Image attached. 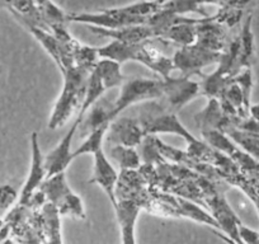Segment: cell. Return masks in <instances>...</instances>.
I'll list each match as a JSON object with an SVG mask.
<instances>
[{
	"label": "cell",
	"mask_w": 259,
	"mask_h": 244,
	"mask_svg": "<svg viewBox=\"0 0 259 244\" xmlns=\"http://www.w3.org/2000/svg\"><path fill=\"white\" fill-rule=\"evenodd\" d=\"M176 113L177 112L163 104H159L155 99H153V102H149L141 107L138 119L145 135L158 133L176 134L188 143L187 151L189 156L202 161H215V150L194 138L178 121Z\"/></svg>",
	"instance_id": "cell-1"
},
{
	"label": "cell",
	"mask_w": 259,
	"mask_h": 244,
	"mask_svg": "<svg viewBox=\"0 0 259 244\" xmlns=\"http://www.w3.org/2000/svg\"><path fill=\"white\" fill-rule=\"evenodd\" d=\"M92 70L93 69L74 65L62 71L64 87L49 121L50 130H56L64 126L73 113L80 109Z\"/></svg>",
	"instance_id": "cell-2"
},
{
	"label": "cell",
	"mask_w": 259,
	"mask_h": 244,
	"mask_svg": "<svg viewBox=\"0 0 259 244\" xmlns=\"http://www.w3.org/2000/svg\"><path fill=\"white\" fill-rule=\"evenodd\" d=\"M68 21L109 29L139 26L148 22L143 17V6L140 2L121 7V8L103 9L98 13L68 14Z\"/></svg>",
	"instance_id": "cell-3"
},
{
	"label": "cell",
	"mask_w": 259,
	"mask_h": 244,
	"mask_svg": "<svg viewBox=\"0 0 259 244\" xmlns=\"http://www.w3.org/2000/svg\"><path fill=\"white\" fill-rule=\"evenodd\" d=\"M163 98L161 80L145 78L124 79L121 92L116 101L112 103L111 118L113 121L122 111L141 101H153Z\"/></svg>",
	"instance_id": "cell-4"
},
{
	"label": "cell",
	"mask_w": 259,
	"mask_h": 244,
	"mask_svg": "<svg viewBox=\"0 0 259 244\" xmlns=\"http://www.w3.org/2000/svg\"><path fill=\"white\" fill-rule=\"evenodd\" d=\"M220 51H213L207 49L202 45L194 42L188 46H182L176 52L173 57L174 69L182 70L183 75H193V74H201V69L210 64L219 63L221 59Z\"/></svg>",
	"instance_id": "cell-5"
},
{
	"label": "cell",
	"mask_w": 259,
	"mask_h": 244,
	"mask_svg": "<svg viewBox=\"0 0 259 244\" xmlns=\"http://www.w3.org/2000/svg\"><path fill=\"white\" fill-rule=\"evenodd\" d=\"M163 87V98L168 103V108L177 112L186 106L189 101L201 94V84L189 79L188 75H182L181 78L168 76L161 79Z\"/></svg>",
	"instance_id": "cell-6"
},
{
	"label": "cell",
	"mask_w": 259,
	"mask_h": 244,
	"mask_svg": "<svg viewBox=\"0 0 259 244\" xmlns=\"http://www.w3.org/2000/svg\"><path fill=\"white\" fill-rule=\"evenodd\" d=\"M145 136L143 128L138 118H128L121 117L114 118L109 122L107 133L104 135V141L109 145H126L136 146L143 143V138Z\"/></svg>",
	"instance_id": "cell-7"
},
{
	"label": "cell",
	"mask_w": 259,
	"mask_h": 244,
	"mask_svg": "<svg viewBox=\"0 0 259 244\" xmlns=\"http://www.w3.org/2000/svg\"><path fill=\"white\" fill-rule=\"evenodd\" d=\"M80 117H76V119L74 121L73 126H71L70 130L66 133V135L61 139L59 144L47 154L44 158V164L45 168H46L47 177H51L54 174L61 173V172L66 171V168L69 167V164L74 160L73 151H71V143H73V139L75 136L76 131H78L79 125L81 122Z\"/></svg>",
	"instance_id": "cell-8"
},
{
	"label": "cell",
	"mask_w": 259,
	"mask_h": 244,
	"mask_svg": "<svg viewBox=\"0 0 259 244\" xmlns=\"http://www.w3.org/2000/svg\"><path fill=\"white\" fill-rule=\"evenodd\" d=\"M94 156V168L93 176L89 179V183H96L108 196L109 201L116 208L117 196H116V186L118 182V174L114 171L113 166L109 163L108 158L104 154L103 146L97 149L93 153Z\"/></svg>",
	"instance_id": "cell-9"
},
{
	"label": "cell",
	"mask_w": 259,
	"mask_h": 244,
	"mask_svg": "<svg viewBox=\"0 0 259 244\" xmlns=\"http://www.w3.org/2000/svg\"><path fill=\"white\" fill-rule=\"evenodd\" d=\"M31 144H32V163H31V171H29L27 181L23 186L21 196H19V205H28L29 200H31L32 195L36 192L39 188L42 182L45 181L47 176L46 168L44 164V156H42L41 149H39L38 144V135L34 131L31 136Z\"/></svg>",
	"instance_id": "cell-10"
},
{
	"label": "cell",
	"mask_w": 259,
	"mask_h": 244,
	"mask_svg": "<svg viewBox=\"0 0 259 244\" xmlns=\"http://www.w3.org/2000/svg\"><path fill=\"white\" fill-rule=\"evenodd\" d=\"M93 33L98 34L102 37H109L116 41L126 42V44H138V42L146 41V39L156 38L158 33L153 27L149 24H139V26H131L124 27V28L118 29H109L103 28V27H96V26H88Z\"/></svg>",
	"instance_id": "cell-11"
},
{
	"label": "cell",
	"mask_w": 259,
	"mask_h": 244,
	"mask_svg": "<svg viewBox=\"0 0 259 244\" xmlns=\"http://www.w3.org/2000/svg\"><path fill=\"white\" fill-rule=\"evenodd\" d=\"M210 208L212 210L213 215H215L216 221H218L219 226L221 230L225 231L228 235H230V239L236 243H241V239L239 236V224L240 220L236 218L234 211L231 210L230 206L225 201V198L220 195H213L210 198Z\"/></svg>",
	"instance_id": "cell-12"
},
{
	"label": "cell",
	"mask_w": 259,
	"mask_h": 244,
	"mask_svg": "<svg viewBox=\"0 0 259 244\" xmlns=\"http://www.w3.org/2000/svg\"><path fill=\"white\" fill-rule=\"evenodd\" d=\"M111 109L112 103H108L106 99H102V101L98 99L87 111L83 119H81L80 125H79L80 136H87L92 131L96 130V129L101 128V126L106 125V124H109L112 121Z\"/></svg>",
	"instance_id": "cell-13"
},
{
	"label": "cell",
	"mask_w": 259,
	"mask_h": 244,
	"mask_svg": "<svg viewBox=\"0 0 259 244\" xmlns=\"http://www.w3.org/2000/svg\"><path fill=\"white\" fill-rule=\"evenodd\" d=\"M122 230L123 243H135V223L140 213V206L134 201H117L114 208Z\"/></svg>",
	"instance_id": "cell-14"
},
{
	"label": "cell",
	"mask_w": 259,
	"mask_h": 244,
	"mask_svg": "<svg viewBox=\"0 0 259 244\" xmlns=\"http://www.w3.org/2000/svg\"><path fill=\"white\" fill-rule=\"evenodd\" d=\"M38 190L44 192L47 202H51L55 206L60 205L69 193L73 192L68 185L65 172L45 178V181L42 182Z\"/></svg>",
	"instance_id": "cell-15"
},
{
	"label": "cell",
	"mask_w": 259,
	"mask_h": 244,
	"mask_svg": "<svg viewBox=\"0 0 259 244\" xmlns=\"http://www.w3.org/2000/svg\"><path fill=\"white\" fill-rule=\"evenodd\" d=\"M93 71L99 76L106 89L121 87L124 82V76L121 73V64L114 60L99 59Z\"/></svg>",
	"instance_id": "cell-16"
},
{
	"label": "cell",
	"mask_w": 259,
	"mask_h": 244,
	"mask_svg": "<svg viewBox=\"0 0 259 244\" xmlns=\"http://www.w3.org/2000/svg\"><path fill=\"white\" fill-rule=\"evenodd\" d=\"M109 156L116 161L121 171H138L141 166L140 155L134 146L112 145Z\"/></svg>",
	"instance_id": "cell-17"
},
{
	"label": "cell",
	"mask_w": 259,
	"mask_h": 244,
	"mask_svg": "<svg viewBox=\"0 0 259 244\" xmlns=\"http://www.w3.org/2000/svg\"><path fill=\"white\" fill-rule=\"evenodd\" d=\"M224 133L233 139L235 144L241 146L244 151L250 154L253 158L259 160V134L248 133V131L239 130L234 126H228L224 130Z\"/></svg>",
	"instance_id": "cell-18"
},
{
	"label": "cell",
	"mask_w": 259,
	"mask_h": 244,
	"mask_svg": "<svg viewBox=\"0 0 259 244\" xmlns=\"http://www.w3.org/2000/svg\"><path fill=\"white\" fill-rule=\"evenodd\" d=\"M108 125L109 124H106V125L101 126V128L96 129V130L92 131L91 134H88L85 141H84L78 149H75V150L73 151L74 158L85 155V154H92V155H93V153L97 149L102 148L104 143V135H106Z\"/></svg>",
	"instance_id": "cell-19"
},
{
	"label": "cell",
	"mask_w": 259,
	"mask_h": 244,
	"mask_svg": "<svg viewBox=\"0 0 259 244\" xmlns=\"http://www.w3.org/2000/svg\"><path fill=\"white\" fill-rule=\"evenodd\" d=\"M56 209L61 215H69L75 219H85V211H84V205L81 202V198L76 196L74 192L69 193L62 200V202L56 206Z\"/></svg>",
	"instance_id": "cell-20"
},
{
	"label": "cell",
	"mask_w": 259,
	"mask_h": 244,
	"mask_svg": "<svg viewBox=\"0 0 259 244\" xmlns=\"http://www.w3.org/2000/svg\"><path fill=\"white\" fill-rule=\"evenodd\" d=\"M18 198L16 190L9 185L0 186V216L4 215Z\"/></svg>",
	"instance_id": "cell-21"
},
{
	"label": "cell",
	"mask_w": 259,
	"mask_h": 244,
	"mask_svg": "<svg viewBox=\"0 0 259 244\" xmlns=\"http://www.w3.org/2000/svg\"><path fill=\"white\" fill-rule=\"evenodd\" d=\"M238 230L239 236H240L241 241H244V243H259V234L245 228L243 224H239Z\"/></svg>",
	"instance_id": "cell-22"
},
{
	"label": "cell",
	"mask_w": 259,
	"mask_h": 244,
	"mask_svg": "<svg viewBox=\"0 0 259 244\" xmlns=\"http://www.w3.org/2000/svg\"><path fill=\"white\" fill-rule=\"evenodd\" d=\"M12 234V228L8 223L6 221V224L3 225V228L0 229V243H3V241H8L9 240V235Z\"/></svg>",
	"instance_id": "cell-23"
},
{
	"label": "cell",
	"mask_w": 259,
	"mask_h": 244,
	"mask_svg": "<svg viewBox=\"0 0 259 244\" xmlns=\"http://www.w3.org/2000/svg\"><path fill=\"white\" fill-rule=\"evenodd\" d=\"M198 3L202 6V4H216V6H225L226 3H228L229 0H197Z\"/></svg>",
	"instance_id": "cell-24"
},
{
	"label": "cell",
	"mask_w": 259,
	"mask_h": 244,
	"mask_svg": "<svg viewBox=\"0 0 259 244\" xmlns=\"http://www.w3.org/2000/svg\"><path fill=\"white\" fill-rule=\"evenodd\" d=\"M250 116L255 119L259 124V104H254V106H250Z\"/></svg>",
	"instance_id": "cell-25"
},
{
	"label": "cell",
	"mask_w": 259,
	"mask_h": 244,
	"mask_svg": "<svg viewBox=\"0 0 259 244\" xmlns=\"http://www.w3.org/2000/svg\"><path fill=\"white\" fill-rule=\"evenodd\" d=\"M155 2L159 4V6H163V4H165L166 2H169V0H155Z\"/></svg>",
	"instance_id": "cell-26"
},
{
	"label": "cell",
	"mask_w": 259,
	"mask_h": 244,
	"mask_svg": "<svg viewBox=\"0 0 259 244\" xmlns=\"http://www.w3.org/2000/svg\"><path fill=\"white\" fill-rule=\"evenodd\" d=\"M4 224H6V220H3V219L0 218V229L3 228V225H4Z\"/></svg>",
	"instance_id": "cell-27"
},
{
	"label": "cell",
	"mask_w": 259,
	"mask_h": 244,
	"mask_svg": "<svg viewBox=\"0 0 259 244\" xmlns=\"http://www.w3.org/2000/svg\"><path fill=\"white\" fill-rule=\"evenodd\" d=\"M0 74H2V65H0Z\"/></svg>",
	"instance_id": "cell-28"
}]
</instances>
